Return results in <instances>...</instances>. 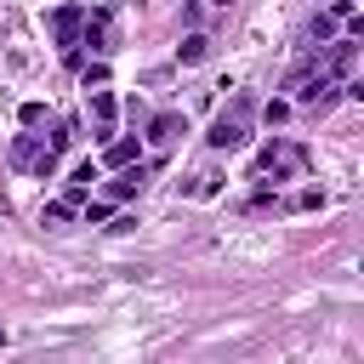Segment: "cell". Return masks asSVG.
Here are the masks:
<instances>
[{
	"instance_id": "1",
	"label": "cell",
	"mask_w": 364,
	"mask_h": 364,
	"mask_svg": "<svg viewBox=\"0 0 364 364\" xmlns=\"http://www.w3.org/2000/svg\"><path fill=\"white\" fill-rule=\"evenodd\" d=\"M250 114H256V102L239 91V97L210 119V136H205V142H210V154H233V148H245V136H250Z\"/></svg>"
},
{
	"instance_id": "11",
	"label": "cell",
	"mask_w": 364,
	"mask_h": 364,
	"mask_svg": "<svg viewBox=\"0 0 364 364\" xmlns=\"http://www.w3.org/2000/svg\"><path fill=\"white\" fill-rule=\"evenodd\" d=\"M102 165H114V171L136 165V142H131V136H114V142H102Z\"/></svg>"
},
{
	"instance_id": "3",
	"label": "cell",
	"mask_w": 364,
	"mask_h": 364,
	"mask_svg": "<svg viewBox=\"0 0 364 364\" xmlns=\"http://www.w3.org/2000/svg\"><path fill=\"white\" fill-rule=\"evenodd\" d=\"M11 165H17V171H34V176L46 182V176L57 171V154L46 148V136H28V131H23V136L11 142Z\"/></svg>"
},
{
	"instance_id": "17",
	"label": "cell",
	"mask_w": 364,
	"mask_h": 364,
	"mask_svg": "<svg viewBox=\"0 0 364 364\" xmlns=\"http://www.w3.org/2000/svg\"><path fill=\"white\" fill-rule=\"evenodd\" d=\"M284 119H290V102H284V97H273V102L262 108V125H284Z\"/></svg>"
},
{
	"instance_id": "5",
	"label": "cell",
	"mask_w": 364,
	"mask_h": 364,
	"mask_svg": "<svg viewBox=\"0 0 364 364\" xmlns=\"http://www.w3.org/2000/svg\"><path fill=\"white\" fill-rule=\"evenodd\" d=\"M85 108H91V119H97V142H114L119 97H114V91H85Z\"/></svg>"
},
{
	"instance_id": "18",
	"label": "cell",
	"mask_w": 364,
	"mask_h": 364,
	"mask_svg": "<svg viewBox=\"0 0 364 364\" xmlns=\"http://www.w3.org/2000/svg\"><path fill=\"white\" fill-rule=\"evenodd\" d=\"M324 205V188H301L296 199H290V210H318Z\"/></svg>"
},
{
	"instance_id": "19",
	"label": "cell",
	"mask_w": 364,
	"mask_h": 364,
	"mask_svg": "<svg viewBox=\"0 0 364 364\" xmlns=\"http://www.w3.org/2000/svg\"><path fill=\"white\" fill-rule=\"evenodd\" d=\"M80 216H85V222H108V216H114V205H108V199H85V205H80Z\"/></svg>"
},
{
	"instance_id": "10",
	"label": "cell",
	"mask_w": 364,
	"mask_h": 364,
	"mask_svg": "<svg viewBox=\"0 0 364 364\" xmlns=\"http://www.w3.org/2000/svg\"><path fill=\"white\" fill-rule=\"evenodd\" d=\"M307 40H313V51H324L330 40H341V23H336L330 11H313V23H307Z\"/></svg>"
},
{
	"instance_id": "20",
	"label": "cell",
	"mask_w": 364,
	"mask_h": 364,
	"mask_svg": "<svg viewBox=\"0 0 364 364\" xmlns=\"http://www.w3.org/2000/svg\"><path fill=\"white\" fill-rule=\"evenodd\" d=\"M17 119H23V131H34V125L46 119V102H23V108H17Z\"/></svg>"
},
{
	"instance_id": "14",
	"label": "cell",
	"mask_w": 364,
	"mask_h": 364,
	"mask_svg": "<svg viewBox=\"0 0 364 364\" xmlns=\"http://www.w3.org/2000/svg\"><path fill=\"white\" fill-rule=\"evenodd\" d=\"M68 182H74V188H85V193H91V188H97V182H102V165H97V159H85V165H74V176H68Z\"/></svg>"
},
{
	"instance_id": "12",
	"label": "cell",
	"mask_w": 364,
	"mask_h": 364,
	"mask_svg": "<svg viewBox=\"0 0 364 364\" xmlns=\"http://www.w3.org/2000/svg\"><path fill=\"white\" fill-rule=\"evenodd\" d=\"M216 188H222V176H216V171H193V176L182 182V193H188V199H216Z\"/></svg>"
},
{
	"instance_id": "9",
	"label": "cell",
	"mask_w": 364,
	"mask_h": 364,
	"mask_svg": "<svg viewBox=\"0 0 364 364\" xmlns=\"http://www.w3.org/2000/svg\"><path fill=\"white\" fill-rule=\"evenodd\" d=\"M205 57H210V34H205V28H188V34H182V46H176V63H188V68H193V63H205Z\"/></svg>"
},
{
	"instance_id": "2",
	"label": "cell",
	"mask_w": 364,
	"mask_h": 364,
	"mask_svg": "<svg viewBox=\"0 0 364 364\" xmlns=\"http://www.w3.org/2000/svg\"><path fill=\"white\" fill-rule=\"evenodd\" d=\"M256 171H262V176H273V182H284V176L307 171V148H301V142H290V136H273V142L256 154Z\"/></svg>"
},
{
	"instance_id": "8",
	"label": "cell",
	"mask_w": 364,
	"mask_h": 364,
	"mask_svg": "<svg viewBox=\"0 0 364 364\" xmlns=\"http://www.w3.org/2000/svg\"><path fill=\"white\" fill-rule=\"evenodd\" d=\"M80 46H91V51H114V11H85V23H80Z\"/></svg>"
},
{
	"instance_id": "16",
	"label": "cell",
	"mask_w": 364,
	"mask_h": 364,
	"mask_svg": "<svg viewBox=\"0 0 364 364\" xmlns=\"http://www.w3.org/2000/svg\"><path fill=\"white\" fill-rule=\"evenodd\" d=\"M80 85H85V91H91V85L102 91V85H108V63H85V68H80Z\"/></svg>"
},
{
	"instance_id": "13",
	"label": "cell",
	"mask_w": 364,
	"mask_h": 364,
	"mask_svg": "<svg viewBox=\"0 0 364 364\" xmlns=\"http://www.w3.org/2000/svg\"><path fill=\"white\" fill-rule=\"evenodd\" d=\"M74 216H80V210H74V205H68V199H51V205H46V210H40V228H68V222H74Z\"/></svg>"
},
{
	"instance_id": "6",
	"label": "cell",
	"mask_w": 364,
	"mask_h": 364,
	"mask_svg": "<svg viewBox=\"0 0 364 364\" xmlns=\"http://www.w3.org/2000/svg\"><path fill=\"white\" fill-rule=\"evenodd\" d=\"M182 136H188V114H182V108H165V114L148 119V142H154V148H171V142H182Z\"/></svg>"
},
{
	"instance_id": "4",
	"label": "cell",
	"mask_w": 364,
	"mask_h": 364,
	"mask_svg": "<svg viewBox=\"0 0 364 364\" xmlns=\"http://www.w3.org/2000/svg\"><path fill=\"white\" fill-rule=\"evenodd\" d=\"M142 188H148V165L136 159V165H125V171H114V176H108L102 199H108V205H131V199H136Z\"/></svg>"
},
{
	"instance_id": "15",
	"label": "cell",
	"mask_w": 364,
	"mask_h": 364,
	"mask_svg": "<svg viewBox=\"0 0 364 364\" xmlns=\"http://www.w3.org/2000/svg\"><path fill=\"white\" fill-rule=\"evenodd\" d=\"M46 148H51V154L63 159V148H74V125H68V119H57V125H51V142H46Z\"/></svg>"
},
{
	"instance_id": "7",
	"label": "cell",
	"mask_w": 364,
	"mask_h": 364,
	"mask_svg": "<svg viewBox=\"0 0 364 364\" xmlns=\"http://www.w3.org/2000/svg\"><path fill=\"white\" fill-rule=\"evenodd\" d=\"M80 23H85L80 6H57V11H51V40H57L68 57H74V46H80Z\"/></svg>"
}]
</instances>
